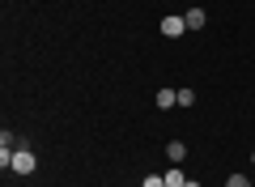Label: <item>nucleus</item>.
Masks as SVG:
<instances>
[{
    "mask_svg": "<svg viewBox=\"0 0 255 187\" xmlns=\"http://www.w3.org/2000/svg\"><path fill=\"white\" fill-rule=\"evenodd\" d=\"M183 187H200V183H196V179H187V183H183Z\"/></svg>",
    "mask_w": 255,
    "mask_h": 187,
    "instance_id": "nucleus-10",
    "label": "nucleus"
},
{
    "mask_svg": "<svg viewBox=\"0 0 255 187\" xmlns=\"http://www.w3.org/2000/svg\"><path fill=\"white\" fill-rule=\"evenodd\" d=\"M183 21H187V30H200L209 17H204V9H187V13H183Z\"/></svg>",
    "mask_w": 255,
    "mask_h": 187,
    "instance_id": "nucleus-5",
    "label": "nucleus"
},
{
    "mask_svg": "<svg viewBox=\"0 0 255 187\" xmlns=\"http://www.w3.org/2000/svg\"><path fill=\"white\" fill-rule=\"evenodd\" d=\"M251 166H255V149H251Z\"/></svg>",
    "mask_w": 255,
    "mask_h": 187,
    "instance_id": "nucleus-11",
    "label": "nucleus"
},
{
    "mask_svg": "<svg viewBox=\"0 0 255 187\" xmlns=\"http://www.w3.org/2000/svg\"><path fill=\"white\" fill-rule=\"evenodd\" d=\"M34 166H38V162H34V153H30L26 145H17V149H13L9 170H13V175H34Z\"/></svg>",
    "mask_w": 255,
    "mask_h": 187,
    "instance_id": "nucleus-1",
    "label": "nucleus"
},
{
    "mask_svg": "<svg viewBox=\"0 0 255 187\" xmlns=\"http://www.w3.org/2000/svg\"><path fill=\"white\" fill-rule=\"evenodd\" d=\"M145 187H166V179L162 175H145Z\"/></svg>",
    "mask_w": 255,
    "mask_h": 187,
    "instance_id": "nucleus-9",
    "label": "nucleus"
},
{
    "mask_svg": "<svg viewBox=\"0 0 255 187\" xmlns=\"http://www.w3.org/2000/svg\"><path fill=\"white\" fill-rule=\"evenodd\" d=\"M174 102H179V89H170V85H166V89H157V107H162V111H170Z\"/></svg>",
    "mask_w": 255,
    "mask_h": 187,
    "instance_id": "nucleus-4",
    "label": "nucleus"
},
{
    "mask_svg": "<svg viewBox=\"0 0 255 187\" xmlns=\"http://www.w3.org/2000/svg\"><path fill=\"white\" fill-rule=\"evenodd\" d=\"M196 102V89H179V107H191Z\"/></svg>",
    "mask_w": 255,
    "mask_h": 187,
    "instance_id": "nucleus-7",
    "label": "nucleus"
},
{
    "mask_svg": "<svg viewBox=\"0 0 255 187\" xmlns=\"http://www.w3.org/2000/svg\"><path fill=\"white\" fill-rule=\"evenodd\" d=\"M166 158H170L174 166H183V158H187V145H183V141H170V145H166Z\"/></svg>",
    "mask_w": 255,
    "mask_h": 187,
    "instance_id": "nucleus-3",
    "label": "nucleus"
},
{
    "mask_svg": "<svg viewBox=\"0 0 255 187\" xmlns=\"http://www.w3.org/2000/svg\"><path fill=\"white\" fill-rule=\"evenodd\" d=\"M162 179H166V187H183V183H187V179H183V170H179V166H170V170H166Z\"/></svg>",
    "mask_w": 255,
    "mask_h": 187,
    "instance_id": "nucleus-6",
    "label": "nucleus"
},
{
    "mask_svg": "<svg viewBox=\"0 0 255 187\" xmlns=\"http://www.w3.org/2000/svg\"><path fill=\"white\" fill-rule=\"evenodd\" d=\"M183 30H187V21H183L179 13H170V17H162V34H166V38H179Z\"/></svg>",
    "mask_w": 255,
    "mask_h": 187,
    "instance_id": "nucleus-2",
    "label": "nucleus"
},
{
    "mask_svg": "<svg viewBox=\"0 0 255 187\" xmlns=\"http://www.w3.org/2000/svg\"><path fill=\"white\" fill-rule=\"evenodd\" d=\"M226 187H251V183H247V175H230V179H226Z\"/></svg>",
    "mask_w": 255,
    "mask_h": 187,
    "instance_id": "nucleus-8",
    "label": "nucleus"
}]
</instances>
